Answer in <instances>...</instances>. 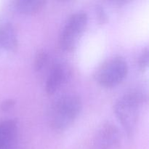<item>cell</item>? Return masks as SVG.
I'll use <instances>...</instances> for the list:
<instances>
[{"label":"cell","mask_w":149,"mask_h":149,"mask_svg":"<svg viewBox=\"0 0 149 149\" xmlns=\"http://www.w3.org/2000/svg\"><path fill=\"white\" fill-rule=\"evenodd\" d=\"M82 107L79 95L75 93H66L54 101L48 114V121L52 130L62 132L74 122Z\"/></svg>","instance_id":"cell-1"},{"label":"cell","mask_w":149,"mask_h":149,"mask_svg":"<svg viewBox=\"0 0 149 149\" xmlns=\"http://www.w3.org/2000/svg\"><path fill=\"white\" fill-rule=\"evenodd\" d=\"M143 94L130 91L119 97L114 104V113L128 135H132L136 128L140 109L143 102Z\"/></svg>","instance_id":"cell-2"},{"label":"cell","mask_w":149,"mask_h":149,"mask_svg":"<svg viewBox=\"0 0 149 149\" xmlns=\"http://www.w3.org/2000/svg\"><path fill=\"white\" fill-rule=\"evenodd\" d=\"M128 64L121 56H114L103 61L95 70L96 81L106 87H112L120 84L127 77Z\"/></svg>","instance_id":"cell-3"},{"label":"cell","mask_w":149,"mask_h":149,"mask_svg":"<svg viewBox=\"0 0 149 149\" xmlns=\"http://www.w3.org/2000/svg\"><path fill=\"white\" fill-rule=\"evenodd\" d=\"M88 23V15L84 10L73 13L65 21L59 35V45L65 51L76 47Z\"/></svg>","instance_id":"cell-4"},{"label":"cell","mask_w":149,"mask_h":149,"mask_svg":"<svg viewBox=\"0 0 149 149\" xmlns=\"http://www.w3.org/2000/svg\"><path fill=\"white\" fill-rule=\"evenodd\" d=\"M121 132L111 122L103 124L93 137L90 149H116L121 141Z\"/></svg>","instance_id":"cell-5"},{"label":"cell","mask_w":149,"mask_h":149,"mask_svg":"<svg viewBox=\"0 0 149 149\" xmlns=\"http://www.w3.org/2000/svg\"><path fill=\"white\" fill-rule=\"evenodd\" d=\"M71 77L69 68L65 64L58 63L49 70L45 82V90L47 94H53L61 88Z\"/></svg>","instance_id":"cell-6"},{"label":"cell","mask_w":149,"mask_h":149,"mask_svg":"<svg viewBox=\"0 0 149 149\" xmlns=\"http://www.w3.org/2000/svg\"><path fill=\"white\" fill-rule=\"evenodd\" d=\"M18 47L17 31L13 23L0 21V52H13Z\"/></svg>","instance_id":"cell-7"},{"label":"cell","mask_w":149,"mask_h":149,"mask_svg":"<svg viewBox=\"0 0 149 149\" xmlns=\"http://www.w3.org/2000/svg\"><path fill=\"white\" fill-rule=\"evenodd\" d=\"M18 126L15 119L0 122V149H11L17 135Z\"/></svg>","instance_id":"cell-8"},{"label":"cell","mask_w":149,"mask_h":149,"mask_svg":"<svg viewBox=\"0 0 149 149\" xmlns=\"http://www.w3.org/2000/svg\"><path fill=\"white\" fill-rule=\"evenodd\" d=\"M44 0H16L14 7L23 14H33L40 11L45 4Z\"/></svg>","instance_id":"cell-9"},{"label":"cell","mask_w":149,"mask_h":149,"mask_svg":"<svg viewBox=\"0 0 149 149\" xmlns=\"http://www.w3.org/2000/svg\"><path fill=\"white\" fill-rule=\"evenodd\" d=\"M49 61V54L45 49H39L36 52L33 61V67L36 71H40L45 67Z\"/></svg>","instance_id":"cell-10"},{"label":"cell","mask_w":149,"mask_h":149,"mask_svg":"<svg viewBox=\"0 0 149 149\" xmlns=\"http://www.w3.org/2000/svg\"><path fill=\"white\" fill-rule=\"evenodd\" d=\"M138 66L141 69H146L148 67V47H145L141 51V54H140L139 57H138Z\"/></svg>","instance_id":"cell-11"},{"label":"cell","mask_w":149,"mask_h":149,"mask_svg":"<svg viewBox=\"0 0 149 149\" xmlns=\"http://www.w3.org/2000/svg\"><path fill=\"white\" fill-rule=\"evenodd\" d=\"M15 103V101L14 100L8 99V100H6L2 102V103L1 104V108L3 111H7L11 109L12 107H13Z\"/></svg>","instance_id":"cell-12"},{"label":"cell","mask_w":149,"mask_h":149,"mask_svg":"<svg viewBox=\"0 0 149 149\" xmlns=\"http://www.w3.org/2000/svg\"><path fill=\"white\" fill-rule=\"evenodd\" d=\"M97 13L98 14V18L101 20L102 22H104L105 20L107 18V16H106V13L103 11V8L102 7H97Z\"/></svg>","instance_id":"cell-13"}]
</instances>
